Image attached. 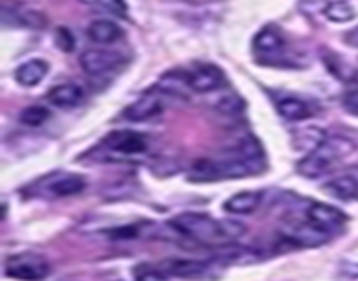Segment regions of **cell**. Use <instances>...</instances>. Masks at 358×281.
<instances>
[{"instance_id":"obj_25","label":"cell","mask_w":358,"mask_h":281,"mask_svg":"<svg viewBox=\"0 0 358 281\" xmlns=\"http://www.w3.org/2000/svg\"><path fill=\"white\" fill-rule=\"evenodd\" d=\"M343 105L351 116H358V88L350 89L343 97Z\"/></svg>"},{"instance_id":"obj_3","label":"cell","mask_w":358,"mask_h":281,"mask_svg":"<svg viewBox=\"0 0 358 281\" xmlns=\"http://www.w3.org/2000/svg\"><path fill=\"white\" fill-rule=\"evenodd\" d=\"M355 149L357 145L353 140L344 138V136L325 138L302 161L297 162V171L306 178H318L331 171L332 166L355 152Z\"/></svg>"},{"instance_id":"obj_29","label":"cell","mask_w":358,"mask_h":281,"mask_svg":"<svg viewBox=\"0 0 358 281\" xmlns=\"http://www.w3.org/2000/svg\"><path fill=\"white\" fill-rule=\"evenodd\" d=\"M79 2H82V4L86 5H93V8H102V5H104L102 0H79Z\"/></svg>"},{"instance_id":"obj_6","label":"cell","mask_w":358,"mask_h":281,"mask_svg":"<svg viewBox=\"0 0 358 281\" xmlns=\"http://www.w3.org/2000/svg\"><path fill=\"white\" fill-rule=\"evenodd\" d=\"M104 147L110 154H117L121 158H136L145 154L149 149V140L136 131H112L110 135L104 138Z\"/></svg>"},{"instance_id":"obj_24","label":"cell","mask_w":358,"mask_h":281,"mask_svg":"<svg viewBox=\"0 0 358 281\" xmlns=\"http://www.w3.org/2000/svg\"><path fill=\"white\" fill-rule=\"evenodd\" d=\"M54 40H56V46L65 53H72L73 47H75V40H73V35L69 28H58L54 34Z\"/></svg>"},{"instance_id":"obj_5","label":"cell","mask_w":358,"mask_h":281,"mask_svg":"<svg viewBox=\"0 0 358 281\" xmlns=\"http://www.w3.org/2000/svg\"><path fill=\"white\" fill-rule=\"evenodd\" d=\"M86 189V178L75 173H51L39 185L37 194L51 197V199H62V197L77 196Z\"/></svg>"},{"instance_id":"obj_28","label":"cell","mask_w":358,"mask_h":281,"mask_svg":"<svg viewBox=\"0 0 358 281\" xmlns=\"http://www.w3.org/2000/svg\"><path fill=\"white\" fill-rule=\"evenodd\" d=\"M177 2H184V4H191V5H203V4H212V2H219V0H177Z\"/></svg>"},{"instance_id":"obj_18","label":"cell","mask_w":358,"mask_h":281,"mask_svg":"<svg viewBox=\"0 0 358 281\" xmlns=\"http://www.w3.org/2000/svg\"><path fill=\"white\" fill-rule=\"evenodd\" d=\"M88 37L97 44H114L123 37V30L112 20H95L88 27Z\"/></svg>"},{"instance_id":"obj_21","label":"cell","mask_w":358,"mask_h":281,"mask_svg":"<svg viewBox=\"0 0 358 281\" xmlns=\"http://www.w3.org/2000/svg\"><path fill=\"white\" fill-rule=\"evenodd\" d=\"M324 16L329 21H334V23H346L351 21L357 16L353 5L346 0H334V2H329L324 9Z\"/></svg>"},{"instance_id":"obj_19","label":"cell","mask_w":358,"mask_h":281,"mask_svg":"<svg viewBox=\"0 0 358 281\" xmlns=\"http://www.w3.org/2000/svg\"><path fill=\"white\" fill-rule=\"evenodd\" d=\"M325 191L341 201L358 199V178L353 175H339L325 185Z\"/></svg>"},{"instance_id":"obj_16","label":"cell","mask_w":358,"mask_h":281,"mask_svg":"<svg viewBox=\"0 0 358 281\" xmlns=\"http://www.w3.org/2000/svg\"><path fill=\"white\" fill-rule=\"evenodd\" d=\"M49 72V65L44 60H30V62H25L23 65H20L14 72V79L18 84L25 86V88H32V86H37Z\"/></svg>"},{"instance_id":"obj_13","label":"cell","mask_w":358,"mask_h":281,"mask_svg":"<svg viewBox=\"0 0 358 281\" xmlns=\"http://www.w3.org/2000/svg\"><path fill=\"white\" fill-rule=\"evenodd\" d=\"M159 266L168 278H200L204 271L208 269V264L201 260H193V258H169V260L161 262Z\"/></svg>"},{"instance_id":"obj_26","label":"cell","mask_w":358,"mask_h":281,"mask_svg":"<svg viewBox=\"0 0 358 281\" xmlns=\"http://www.w3.org/2000/svg\"><path fill=\"white\" fill-rule=\"evenodd\" d=\"M239 107H243V103L238 97L222 98V101H220V105H219V108L222 112H236V110H239Z\"/></svg>"},{"instance_id":"obj_2","label":"cell","mask_w":358,"mask_h":281,"mask_svg":"<svg viewBox=\"0 0 358 281\" xmlns=\"http://www.w3.org/2000/svg\"><path fill=\"white\" fill-rule=\"evenodd\" d=\"M171 229L206 247H226L232 241L226 229V220H217L206 213L184 212L169 222Z\"/></svg>"},{"instance_id":"obj_20","label":"cell","mask_w":358,"mask_h":281,"mask_svg":"<svg viewBox=\"0 0 358 281\" xmlns=\"http://www.w3.org/2000/svg\"><path fill=\"white\" fill-rule=\"evenodd\" d=\"M278 112H280V116L287 121H305L313 116L311 108H309V105L306 103V101L292 97L281 98V100L278 101Z\"/></svg>"},{"instance_id":"obj_23","label":"cell","mask_w":358,"mask_h":281,"mask_svg":"<svg viewBox=\"0 0 358 281\" xmlns=\"http://www.w3.org/2000/svg\"><path fill=\"white\" fill-rule=\"evenodd\" d=\"M133 278L135 281H168L165 271L161 266H152V264H139L133 269Z\"/></svg>"},{"instance_id":"obj_27","label":"cell","mask_w":358,"mask_h":281,"mask_svg":"<svg viewBox=\"0 0 358 281\" xmlns=\"http://www.w3.org/2000/svg\"><path fill=\"white\" fill-rule=\"evenodd\" d=\"M344 44H348L350 47H355V49H358V27L351 28L350 32H346L343 37Z\"/></svg>"},{"instance_id":"obj_12","label":"cell","mask_w":358,"mask_h":281,"mask_svg":"<svg viewBox=\"0 0 358 281\" xmlns=\"http://www.w3.org/2000/svg\"><path fill=\"white\" fill-rule=\"evenodd\" d=\"M163 112V100L156 91H149L135 100L130 107L124 108L123 117L131 123H143L147 119L159 116Z\"/></svg>"},{"instance_id":"obj_9","label":"cell","mask_w":358,"mask_h":281,"mask_svg":"<svg viewBox=\"0 0 358 281\" xmlns=\"http://www.w3.org/2000/svg\"><path fill=\"white\" fill-rule=\"evenodd\" d=\"M252 47H254V53L257 58H262L266 63H273L283 58L285 39L273 27H264L254 37Z\"/></svg>"},{"instance_id":"obj_11","label":"cell","mask_w":358,"mask_h":281,"mask_svg":"<svg viewBox=\"0 0 358 281\" xmlns=\"http://www.w3.org/2000/svg\"><path fill=\"white\" fill-rule=\"evenodd\" d=\"M81 66L89 75H102L112 72L123 63V56L119 53L107 49H88L81 54Z\"/></svg>"},{"instance_id":"obj_8","label":"cell","mask_w":358,"mask_h":281,"mask_svg":"<svg viewBox=\"0 0 358 281\" xmlns=\"http://www.w3.org/2000/svg\"><path fill=\"white\" fill-rule=\"evenodd\" d=\"M184 82L185 86L194 93H212L217 89L222 88L226 84V77H224V72L215 65H198L196 69L191 70V72H184Z\"/></svg>"},{"instance_id":"obj_10","label":"cell","mask_w":358,"mask_h":281,"mask_svg":"<svg viewBox=\"0 0 358 281\" xmlns=\"http://www.w3.org/2000/svg\"><path fill=\"white\" fill-rule=\"evenodd\" d=\"M306 220L332 236L335 231H341L344 228L346 215L341 210L331 206V204L311 203L309 208L306 210Z\"/></svg>"},{"instance_id":"obj_17","label":"cell","mask_w":358,"mask_h":281,"mask_svg":"<svg viewBox=\"0 0 358 281\" xmlns=\"http://www.w3.org/2000/svg\"><path fill=\"white\" fill-rule=\"evenodd\" d=\"M262 201V193L257 191H243V193L235 194L224 203V210L235 215H248L254 213L259 208Z\"/></svg>"},{"instance_id":"obj_22","label":"cell","mask_w":358,"mask_h":281,"mask_svg":"<svg viewBox=\"0 0 358 281\" xmlns=\"http://www.w3.org/2000/svg\"><path fill=\"white\" fill-rule=\"evenodd\" d=\"M49 110L43 105H32V107L25 108L23 112L20 114V121L25 124V126H43L47 119H49Z\"/></svg>"},{"instance_id":"obj_14","label":"cell","mask_w":358,"mask_h":281,"mask_svg":"<svg viewBox=\"0 0 358 281\" xmlns=\"http://www.w3.org/2000/svg\"><path fill=\"white\" fill-rule=\"evenodd\" d=\"M47 100L51 105L58 108H73L82 103L84 100V91L81 86L67 82V84L54 86L49 93H47Z\"/></svg>"},{"instance_id":"obj_7","label":"cell","mask_w":358,"mask_h":281,"mask_svg":"<svg viewBox=\"0 0 358 281\" xmlns=\"http://www.w3.org/2000/svg\"><path fill=\"white\" fill-rule=\"evenodd\" d=\"M281 236H283V241L290 243L294 247H302V248H313L320 247L331 239V234L325 231H322L320 228L313 225L311 222H296L289 223L285 228L281 229Z\"/></svg>"},{"instance_id":"obj_4","label":"cell","mask_w":358,"mask_h":281,"mask_svg":"<svg viewBox=\"0 0 358 281\" xmlns=\"http://www.w3.org/2000/svg\"><path fill=\"white\" fill-rule=\"evenodd\" d=\"M5 274L20 281H40L49 274V264L43 255L16 254L5 260Z\"/></svg>"},{"instance_id":"obj_1","label":"cell","mask_w":358,"mask_h":281,"mask_svg":"<svg viewBox=\"0 0 358 281\" xmlns=\"http://www.w3.org/2000/svg\"><path fill=\"white\" fill-rule=\"evenodd\" d=\"M266 168V159L261 143L252 136L239 140L222 156L194 166L196 180H219V178H241L257 175Z\"/></svg>"},{"instance_id":"obj_15","label":"cell","mask_w":358,"mask_h":281,"mask_svg":"<svg viewBox=\"0 0 358 281\" xmlns=\"http://www.w3.org/2000/svg\"><path fill=\"white\" fill-rule=\"evenodd\" d=\"M9 18H12V25L16 27H28L35 28V30H40L47 25L46 16L39 11H34V9H20V8H12L9 9V5L5 4L2 9V20L8 21Z\"/></svg>"}]
</instances>
